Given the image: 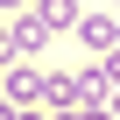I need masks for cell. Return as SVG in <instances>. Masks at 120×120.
<instances>
[{
  "label": "cell",
  "instance_id": "cell-2",
  "mask_svg": "<svg viewBox=\"0 0 120 120\" xmlns=\"http://www.w3.org/2000/svg\"><path fill=\"white\" fill-rule=\"evenodd\" d=\"M42 92H49V78H42V71H7V106H35Z\"/></svg>",
  "mask_w": 120,
  "mask_h": 120
},
{
  "label": "cell",
  "instance_id": "cell-5",
  "mask_svg": "<svg viewBox=\"0 0 120 120\" xmlns=\"http://www.w3.org/2000/svg\"><path fill=\"white\" fill-rule=\"evenodd\" d=\"M0 120H21V106H7V99H0Z\"/></svg>",
  "mask_w": 120,
  "mask_h": 120
},
{
  "label": "cell",
  "instance_id": "cell-7",
  "mask_svg": "<svg viewBox=\"0 0 120 120\" xmlns=\"http://www.w3.org/2000/svg\"><path fill=\"white\" fill-rule=\"evenodd\" d=\"M49 120H78V113H49Z\"/></svg>",
  "mask_w": 120,
  "mask_h": 120
},
{
  "label": "cell",
  "instance_id": "cell-4",
  "mask_svg": "<svg viewBox=\"0 0 120 120\" xmlns=\"http://www.w3.org/2000/svg\"><path fill=\"white\" fill-rule=\"evenodd\" d=\"M7 42H14V56H21V49H42V42H49V28H42V14H21V21L7 28Z\"/></svg>",
  "mask_w": 120,
  "mask_h": 120
},
{
  "label": "cell",
  "instance_id": "cell-8",
  "mask_svg": "<svg viewBox=\"0 0 120 120\" xmlns=\"http://www.w3.org/2000/svg\"><path fill=\"white\" fill-rule=\"evenodd\" d=\"M0 42H7V21H0Z\"/></svg>",
  "mask_w": 120,
  "mask_h": 120
},
{
  "label": "cell",
  "instance_id": "cell-9",
  "mask_svg": "<svg viewBox=\"0 0 120 120\" xmlns=\"http://www.w3.org/2000/svg\"><path fill=\"white\" fill-rule=\"evenodd\" d=\"M113 7H120V0H113Z\"/></svg>",
  "mask_w": 120,
  "mask_h": 120
},
{
  "label": "cell",
  "instance_id": "cell-6",
  "mask_svg": "<svg viewBox=\"0 0 120 120\" xmlns=\"http://www.w3.org/2000/svg\"><path fill=\"white\" fill-rule=\"evenodd\" d=\"M0 7H28V0H0Z\"/></svg>",
  "mask_w": 120,
  "mask_h": 120
},
{
  "label": "cell",
  "instance_id": "cell-3",
  "mask_svg": "<svg viewBox=\"0 0 120 120\" xmlns=\"http://www.w3.org/2000/svg\"><path fill=\"white\" fill-rule=\"evenodd\" d=\"M35 14H42V28L56 35V28H78L85 21V7H78V0H35Z\"/></svg>",
  "mask_w": 120,
  "mask_h": 120
},
{
  "label": "cell",
  "instance_id": "cell-1",
  "mask_svg": "<svg viewBox=\"0 0 120 120\" xmlns=\"http://www.w3.org/2000/svg\"><path fill=\"white\" fill-rule=\"evenodd\" d=\"M78 42L99 49V56H113V49H120V14H85V21H78Z\"/></svg>",
  "mask_w": 120,
  "mask_h": 120
}]
</instances>
